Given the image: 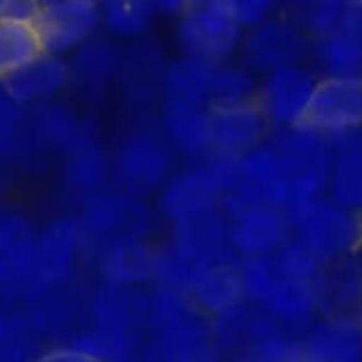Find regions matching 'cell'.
<instances>
[{"mask_svg": "<svg viewBox=\"0 0 362 362\" xmlns=\"http://www.w3.org/2000/svg\"><path fill=\"white\" fill-rule=\"evenodd\" d=\"M290 233L324 267L351 258L362 245V216H356L328 197L286 209Z\"/></svg>", "mask_w": 362, "mask_h": 362, "instance_id": "1", "label": "cell"}, {"mask_svg": "<svg viewBox=\"0 0 362 362\" xmlns=\"http://www.w3.org/2000/svg\"><path fill=\"white\" fill-rule=\"evenodd\" d=\"M281 160L284 211L292 205L326 197L332 166V149L328 139L305 126L277 132L271 139Z\"/></svg>", "mask_w": 362, "mask_h": 362, "instance_id": "2", "label": "cell"}, {"mask_svg": "<svg viewBox=\"0 0 362 362\" xmlns=\"http://www.w3.org/2000/svg\"><path fill=\"white\" fill-rule=\"evenodd\" d=\"M177 37L186 58L211 64L228 62L243 43V30L233 20L226 0L186 5L179 16Z\"/></svg>", "mask_w": 362, "mask_h": 362, "instance_id": "3", "label": "cell"}, {"mask_svg": "<svg viewBox=\"0 0 362 362\" xmlns=\"http://www.w3.org/2000/svg\"><path fill=\"white\" fill-rule=\"evenodd\" d=\"M79 247L81 235L77 220H58L56 224L47 226L43 233H39L30 264L16 279L13 288L26 298H43L56 286L69 279Z\"/></svg>", "mask_w": 362, "mask_h": 362, "instance_id": "4", "label": "cell"}, {"mask_svg": "<svg viewBox=\"0 0 362 362\" xmlns=\"http://www.w3.org/2000/svg\"><path fill=\"white\" fill-rule=\"evenodd\" d=\"M320 77L303 62L288 64L262 75L254 100L260 107L269 128L290 130L305 122L311 96Z\"/></svg>", "mask_w": 362, "mask_h": 362, "instance_id": "5", "label": "cell"}, {"mask_svg": "<svg viewBox=\"0 0 362 362\" xmlns=\"http://www.w3.org/2000/svg\"><path fill=\"white\" fill-rule=\"evenodd\" d=\"M100 24V5L88 0H54L39 3L35 30L43 54L62 56L90 41Z\"/></svg>", "mask_w": 362, "mask_h": 362, "instance_id": "6", "label": "cell"}, {"mask_svg": "<svg viewBox=\"0 0 362 362\" xmlns=\"http://www.w3.org/2000/svg\"><path fill=\"white\" fill-rule=\"evenodd\" d=\"M173 153L168 143L153 132H136L124 141L115 158V175L124 194L136 199L156 192L168 181Z\"/></svg>", "mask_w": 362, "mask_h": 362, "instance_id": "7", "label": "cell"}, {"mask_svg": "<svg viewBox=\"0 0 362 362\" xmlns=\"http://www.w3.org/2000/svg\"><path fill=\"white\" fill-rule=\"evenodd\" d=\"M300 126L324 139L362 126V77L320 79Z\"/></svg>", "mask_w": 362, "mask_h": 362, "instance_id": "8", "label": "cell"}, {"mask_svg": "<svg viewBox=\"0 0 362 362\" xmlns=\"http://www.w3.org/2000/svg\"><path fill=\"white\" fill-rule=\"evenodd\" d=\"M209 151L243 156L267 141L269 124L254 98L211 105L207 109Z\"/></svg>", "mask_w": 362, "mask_h": 362, "instance_id": "9", "label": "cell"}, {"mask_svg": "<svg viewBox=\"0 0 362 362\" xmlns=\"http://www.w3.org/2000/svg\"><path fill=\"white\" fill-rule=\"evenodd\" d=\"M309 43L311 41L305 37L298 24L271 18L243 37L241 49L245 69L250 73L258 71L267 75L275 69L298 64L309 54Z\"/></svg>", "mask_w": 362, "mask_h": 362, "instance_id": "10", "label": "cell"}, {"mask_svg": "<svg viewBox=\"0 0 362 362\" xmlns=\"http://www.w3.org/2000/svg\"><path fill=\"white\" fill-rule=\"evenodd\" d=\"M145 224L143 207L124 192H98L77 220L81 243L94 241L103 247L124 237H141Z\"/></svg>", "mask_w": 362, "mask_h": 362, "instance_id": "11", "label": "cell"}, {"mask_svg": "<svg viewBox=\"0 0 362 362\" xmlns=\"http://www.w3.org/2000/svg\"><path fill=\"white\" fill-rule=\"evenodd\" d=\"M298 339L305 362H362V322L356 315H320Z\"/></svg>", "mask_w": 362, "mask_h": 362, "instance_id": "12", "label": "cell"}, {"mask_svg": "<svg viewBox=\"0 0 362 362\" xmlns=\"http://www.w3.org/2000/svg\"><path fill=\"white\" fill-rule=\"evenodd\" d=\"M292 237L284 209L260 205L230 220V245L237 258L273 256Z\"/></svg>", "mask_w": 362, "mask_h": 362, "instance_id": "13", "label": "cell"}, {"mask_svg": "<svg viewBox=\"0 0 362 362\" xmlns=\"http://www.w3.org/2000/svg\"><path fill=\"white\" fill-rule=\"evenodd\" d=\"M218 205L220 192L203 166L179 173L162 186L160 209L173 222V226L209 214L218 209Z\"/></svg>", "mask_w": 362, "mask_h": 362, "instance_id": "14", "label": "cell"}, {"mask_svg": "<svg viewBox=\"0 0 362 362\" xmlns=\"http://www.w3.org/2000/svg\"><path fill=\"white\" fill-rule=\"evenodd\" d=\"M175 237L173 243L192 252L194 256L203 258L207 264H222V262H237L239 258L230 245V222L222 216L220 209L192 218L173 226Z\"/></svg>", "mask_w": 362, "mask_h": 362, "instance_id": "15", "label": "cell"}, {"mask_svg": "<svg viewBox=\"0 0 362 362\" xmlns=\"http://www.w3.org/2000/svg\"><path fill=\"white\" fill-rule=\"evenodd\" d=\"M260 307L273 317V322L281 330L296 337H300L320 317L315 286L284 279L279 275Z\"/></svg>", "mask_w": 362, "mask_h": 362, "instance_id": "16", "label": "cell"}, {"mask_svg": "<svg viewBox=\"0 0 362 362\" xmlns=\"http://www.w3.org/2000/svg\"><path fill=\"white\" fill-rule=\"evenodd\" d=\"M151 362H222L211 326L201 317L158 332Z\"/></svg>", "mask_w": 362, "mask_h": 362, "instance_id": "17", "label": "cell"}, {"mask_svg": "<svg viewBox=\"0 0 362 362\" xmlns=\"http://www.w3.org/2000/svg\"><path fill=\"white\" fill-rule=\"evenodd\" d=\"M69 64L62 58L41 54L24 69L0 81V86L16 105L22 107L49 100L69 83Z\"/></svg>", "mask_w": 362, "mask_h": 362, "instance_id": "18", "label": "cell"}, {"mask_svg": "<svg viewBox=\"0 0 362 362\" xmlns=\"http://www.w3.org/2000/svg\"><path fill=\"white\" fill-rule=\"evenodd\" d=\"M153 258L156 250H151L143 237H124L103 247L100 273L107 286L136 288L153 279Z\"/></svg>", "mask_w": 362, "mask_h": 362, "instance_id": "19", "label": "cell"}, {"mask_svg": "<svg viewBox=\"0 0 362 362\" xmlns=\"http://www.w3.org/2000/svg\"><path fill=\"white\" fill-rule=\"evenodd\" d=\"M92 326L122 337H139V326L147 322V298L136 288L107 286L92 300Z\"/></svg>", "mask_w": 362, "mask_h": 362, "instance_id": "20", "label": "cell"}, {"mask_svg": "<svg viewBox=\"0 0 362 362\" xmlns=\"http://www.w3.org/2000/svg\"><path fill=\"white\" fill-rule=\"evenodd\" d=\"M311 66L320 79H360L362 77V35L341 26L332 35L311 41Z\"/></svg>", "mask_w": 362, "mask_h": 362, "instance_id": "21", "label": "cell"}, {"mask_svg": "<svg viewBox=\"0 0 362 362\" xmlns=\"http://www.w3.org/2000/svg\"><path fill=\"white\" fill-rule=\"evenodd\" d=\"M315 294L320 315H356L362 307V275L354 256L324 267Z\"/></svg>", "mask_w": 362, "mask_h": 362, "instance_id": "22", "label": "cell"}, {"mask_svg": "<svg viewBox=\"0 0 362 362\" xmlns=\"http://www.w3.org/2000/svg\"><path fill=\"white\" fill-rule=\"evenodd\" d=\"M216 64L184 58L164 77V107H211V79Z\"/></svg>", "mask_w": 362, "mask_h": 362, "instance_id": "23", "label": "cell"}, {"mask_svg": "<svg viewBox=\"0 0 362 362\" xmlns=\"http://www.w3.org/2000/svg\"><path fill=\"white\" fill-rule=\"evenodd\" d=\"M190 300L201 315L211 317H218L245 303L237 273V262H222L209 267L190 292Z\"/></svg>", "mask_w": 362, "mask_h": 362, "instance_id": "24", "label": "cell"}, {"mask_svg": "<svg viewBox=\"0 0 362 362\" xmlns=\"http://www.w3.org/2000/svg\"><path fill=\"white\" fill-rule=\"evenodd\" d=\"M162 130L168 143L184 153H209V126L207 109L197 107H164Z\"/></svg>", "mask_w": 362, "mask_h": 362, "instance_id": "25", "label": "cell"}, {"mask_svg": "<svg viewBox=\"0 0 362 362\" xmlns=\"http://www.w3.org/2000/svg\"><path fill=\"white\" fill-rule=\"evenodd\" d=\"M209 267H214V264H207L203 258L194 256L192 252L170 243L162 250H156L153 279L162 288H170L177 292L190 294L194 290V286L201 281V277L207 273Z\"/></svg>", "mask_w": 362, "mask_h": 362, "instance_id": "26", "label": "cell"}, {"mask_svg": "<svg viewBox=\"0 0 362 362\" xmlns=\"http://www.w3.org/2000/svg\"><path fill=\"white\" fill-rule=\"evenodd\" d=\"M326 197L339 207L362 216V149L332 151Z\"/></svg>", "mask_w": 362, "mask_h": 362, "instance_id": "27", "label": "cell"}, {"mask_svg": "<svg viewBox=\"0 0 362 362\" xmlns=\"http://www.w3.org/2000/svg\"><path fill=\"white\" fill-rule=\"evenodd\" d=\"M43 54L35 24L0 18V81Z\"/></svg>", "mask_w": 362, "mask_h": 362, "instance_id": "28", "label": "cell"}, {"mask_svg": "<svg viewBox=\"0 0 362 362\" xmlns=\"http://www.w3.org/2000/svg\"><path fill=\"white\" fill-rule=\"evenodd\" d=\"M39 233L20 214H0V262L7 264V269L16 279L28 269L30 258L35 254Z\"/></svg>", "mask_w": 362, "mask_h": 362, "instance_id": "29", "label": "cell"}, {"mask_svg": "<svg viewBox=\"0 0 362 362\" xmlns=\"http://www.w3.org/2000/svg\"><path fill=\"white\" fill-rule=\"evenodd\" d=\"M37 134L41 141L66 151L69 156L94 143L88 124L62 107H45L39 111Z\"/></svg>", "mask_w": 362, "mask_h": 362, "instance_id": "30", "label": "cell"}, {"mask_svg": "<svg viewBox=\"0 0 362 362\" xmlns=\"http://www.w3.org/2000/svg\"><path fill=\"white\" fill-rule=\"evenodd\" d=\"M64 175L73 190L83 194H94L105 186L109 175V162L105 153L92 143L69 156Z\"/></svg>", "mask_w": 362, "mask_h": 362, "instance_id": "31", "label": "cell"}, {"mask_svg": "<svg viewBox=\"0 0 362 362\" xmlns=\"http://www.w3.org/2000/svg\"><path fill=\"white\" fill-rule=\"evenodd\" d=\"M194 317H201V313L197 311V307L190 300V294L186 292H177L160 286L147 298V322H151V326L158 332L190 322Z\"/></svg>", "mask_w": 362, "mask_h": 362, "instance_id": "32", "label": "cell"}, {"mask_svg": "<svg viewBox=\"0 0 362 362\" xmlns=\"http://www.w3.org/2000/svg\"><path fill=\"white\" fill-rule=\"evenodd\" d=\"M271 258L277 275L284 279H294L315 286L324 271V264L294 237H290Z\"/></svg>", "mask_w": 362, "mask_h": 362, "instance_id": "33", "label": "cell"}, {"mask_svg": "<svg viewBox=\"0 0 362 362\" xmlns=\"http://www.w3.org/2000/svg\"><path fill=\"white\" fill-rule=\"evenodd\" d=\"M153 13L156 9L151 3H107L100 7V22H105L111 35L128 39L141 35L149 26Z\"/></svg>", "mask_w": 362, "mask_h": 362, "instance_id": "34", "label": "cell"}, {"mask_svg": "<svg viewBox=\"0 0 362 362\" xmlns=\"http://www.w3.org/2000/svg\"><path fill=\"white\" fill-rule=\"evenodd\" d=\"M35 330L20 315L0 313V362H35Z\"/></svg>", "mask_w": 362, "mask_h": 362, "instance_id": "35", "label": "cell"}, {"mask_svg": "<svg viewBox=\"0 0 362 362\" xmlns=\"http://www.w3.org/2000/svg\"><path fill=\"white\" fill-rule=\"evenodd\" d=\"M256 94V83L245 66H235L228 62L216 64L211 79V105L250 100Z\"/></svg>", "mask_w": 362, "mask_h": 362, "instance_id": "36", "label": "cell"}, {"mask_svg": "<svg viewBox=\"0 0 362 362\" xmlns=\"http://www.w3.org/2000/svg\"><path fill=\"white\" fill-rule=\"evenodd\" d=\"M115 69V54L109 45L103 43H86L69 64V75H75L86 86L105 83Z\"/></svg>", "mask_w": 362, "mask_h": 362, "instance_id": "37", "label": "cell"}, {"mask_svg": "<svg viewBox=\"0 0 362 362\" xmlns=\"http://www.w3.org/2000/svg\"><path fill=\"white\" fill-rule=\"evenodd\" d=\"M237 273H239L245 303L260 307L264 303L267 294L271 292L273 284L277 281V271H275L273 258H269V256L239 258Z\"/></svg>", "mask_w": 362, "mask_h": 362, "instance_id": "38", "label": "cell"}, {"mask_svg": "<svg viewBox=\"0 0 362 362\" xmlns=\"http://www.w3.org/2000/svg\"><path fill=\"white\" fill-rule=\"evenodd\" d=\"M241 362H305L300 339L296 334L279 330L250 345L243 351Z\"/></svg>", "mask_w": 362, "mask_h": 362, "instance_id": "39", "label": "cell"}, {"mask_svg": "<svg viewBox=\"0 0 362 362\" xmlns=\"http://www.w3.org/2000/svg\"><path fill=\"white\" fill-rule=\"evenodd\" d=\"M345 16V3H311L300 16V30L309 41L324 39L341 28Z\"/></svg>", "mask_w": 362, "mask_h": 362, "instance_id": "40", "label": "cell"}, {"mask_svg": "<svg viewBox=\"0 0 362 362\" xmlns=\"http://www.w3.org/2000/svg\"><path fill=\"white\" fill-rule=\"evenodd\" d=\"M226 7L241 30L258 28L260 24L271 20V11H273V5L262 3V0H226Z\"/></svg>", "mask_w": 362, "mask_h": 362, "instance_id": "41", "label": "cell"}, {"mask_svg": "<svg viewBox=\"0 0 362 362\" xmlns=\"http://www.w3.org/2000/svg\"><path fill=\"white\" fill-rule=\"evenodd\" d=\"M35 362H100V360L92 358L90 354H86L81 349L71 347V345H58V347L41 351Z\"/></svg>", "mask_w": 362, "mask_h": 362, "instance_id": "42", "label": "cell"}, {"mask_svg": "<svg viewBox=\"0 0 362 362\" xmlns=\"http://www.w3.org/2000/svg\"><path fill=\"white\" fill-rule=\"evenodd\" d=\"M20 105H16L9 94L0 86V139L11 134L13 130H18V122H20Z\"/></svg>", "mask_w": 362, "mask_h": 362, "instance_id": "43", "label": "cell"}, {"mask_svg": "<svg viewBox=\"0 0 362 362\" xmlns=\"http://www.w3.org/2000/svg\"><path fill=\"white\" fill-rule=\"evenodd\" d=\"M11 288H13V275H11V271L7 269V264L0 262V294L7 292V290H11Z\"/></svg>", "mask_w": 362, "mask_h": 362, "instance_id": "44", "label": "cell"}, {"mask_svg": "<svg viewBox=\"0 0 362 362\" xmlns=\"http://www.w3.org/2000/svg\"><path fill=\"white\" fill-rule=\"evenodd\" d=\"M354 260H356V264H358V269H360V275H362V245H360V250L354 254Z\"/></svg>", "mask_w": 362, "mask_h": 362, "instance_id": "45", "label": "cell"}, {"mask_svg": "<svg viewBox=\"0 0 362 362\" xmlns=\"http://www.w3.org/2000/svg\"><path fill=\"white\" fill-rule=\"evenodd\" d=\"M119 362H136V360H134L132 356H128V358H124V360H119Z\"/></svg>", "mask_w": 362, "mask_h": 362, "instance_id": "46", "label": "cell"}, {"mask_svg": "<svg viewBox=\"0 0 362 362\" xmlns=\"http://www.w3.org/2000/svg\"><path fill=\"white\" fill-rule=\"evenodd\" d=\"M356 317H358V320H360V322H362V307H360V309H358V313H356Z\"/></svg>", "mask_w": 362, "mask_h": 362, "instance_id": "47", "label": "cell"}]
</instances>
